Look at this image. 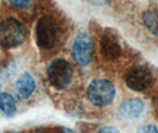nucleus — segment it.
<instances>
[{
  "label": "nucleus",
  "mask_w": 158,
  "mask_h": 133,
  "mask_svg": "<svg viewBox=\"0 0 158 133\" xmlns=\"http://www.w3.org/2000/svg\"><path fill=\"white\" fill-rule=\"evenodd\" d=\"M137 133H158V128L152 124H148V125L140 126Z\"/></svg>",
  "instance_id": "f8f14e48"
},
{
  "label": "nucleus",
  "mask_w": 158,
  "mask_h": 133,
  "mask_svg": "<svg viewBox=\"0 0 158 133\" xmlns=\"http://www.w3.org/2000/svg\"><path fill=\"white\" fill-rule=\"evenodd\" d=\"M100 52L105 60H117L121 55V45L117 36L110 31L105 32L100 39Z\"/></svg>",
  "instance_id": "0eeeda50"
},
{
  "label": "nucleus",
  "mask_w": 158,
  "mask_h": 133,
  "mask_svg": "<svg viewBox=\"0 0 158 133\" xmlns=\"http://www.w3.org/2000/svg\"><path fill=\"white\" fill-rule=\"evenodd\" d=\"M11 4L15 6H19V7H26L30 5V1H11Z\"/></svg>",
  "instance_id": "4468645a"
},
{
  "label": "nucleus",
  "mask_w": 158,
  "mask_h": 133,
  "mask_svg": "<svg viewBox=\"0 0 158 133\" xmlns=\"http://www.w3.org/2000/svg\"><path fill=\"white\" fill-rule=\"evenodd\" d=\"M0 110L7 117H13L17 113L16 99L10 93H0Z\"/></svg>",
  "instance_id": "9d476101"
},
{
  "label": "nucleus",
  "mask_w": 158,
  "mask_h": 133,
  "mask_svg": "<svg viewBox=\"0 0 158 133\" xmlns=\"http://www.w3.org/2000/svg\"><path fill=\"white\" fill-rule=\"evenodd\" d=\"M36 43L40 49L55 48L62 37V27L58 20L52 16H43L40 18L35 30Z\"/></svg>",
  "instance_id": "f257e3e1"
},
{
  "label": "nucleus",
  "mask_w": 158,
  "mask_h": 133,
  "mask_svg": "<svg viewBox=\"0 0 158 133\" xmlns=\"http://www.w3.org/2000/svg\"><path fill=\"white\" fill-rule=\"evenodd\" d=\"M48 81L55 89L64 90L73 83L74 68L71 63L63 57L51 61L47 69Z\"/></svg>",
  "instance_id": "f03ea898"
},
{
  "label": "nucleus",
  "mask_w": 158,
  "mask_h": 133,
  "mask_svg": "<svg viewBox=\"0 0 158 133\" xmlns=\"http://www.w3.org/2000/svg\"><path fill=\"white\" fill-rule=\"evenodd\" d=\"M144 102L140 99H127L120 106V114L125 119L133 120L139 118L144 112Z\"/></svg>",
  "instance_id": "1a4fd4ad"
},
{
  "label": "nucleus",
  "mask_w": 158,
  "mask_h": 133,
  "mask_svg": "<svg viewBox=\"0 0 158 133\" xmlns=\"http://www.w3.org/2000/svg\"><path fill=\"white\" fill-rule=\"evenodd\" d=\"M98 133H119V131L113 126H103L99 130Z\"/></svg>",
  "instance_id": "ddd939ff"
},
{
  "label": "nucleus",
  "mask_w": 158,
  "mask_h": 133,
  "mask_svg": "<svg viewBox=\"0 0 158 133\" xmlns=\"http://www.w3.org/2000/svg\"><path fill=\"white\" fill-rule=\"evenodd\" d=\"M10 133H18V132H10Z\"/></svg>",
  "instance_id": "2eb2a0df"
},
{
  "label": "nucleus",
  "mask_w": 158,
  "mask_h": 133,
  "mask_svg": "<svg viewBox=\"0 0 158 133\" xmlns=\"http://www.w3.org/2000/svg\"><path fill=\"white\" fill-rule=\"evenodd\" d=\"M143 20L150 32L158 37V10H148L143 16Z\"/></svg>",
  "instance_id": "9b49d317"
},
{
  "label": "nucleus",
  "mask_w": 158,
  "mask_h": 133,
  "mask_svg": "<svg viewBox=\"0 0 158 133\" xmlns=\"http://www.w3.org/2000/svg\"><path fill=\"white\" fill-rule=\"evenodd\" d=\"M26 39V29L20 20L13 17L5 18L0 23V45L13 49L22 45Z\"/></svg>",
  "instance_id": "7ed1b4c3"
},
{
  "label": "nucleus",
  "mask_w": 158,
  "mask_h": 133,
  "mask_svg": "<svg viewBox=\"0 0 158 133\" xmlns=\"http://www.w3.org/2000/svg\"><path fill=\"white\" fill-rule=\"evenodd\" d=\"M126 85L130 89L135 92H143L149 88L153 81L151 70L145 65H135L126 74Z\"/></svg>",
  "instance_id": "39448f33"
},
{
  "label": "nucleus",
  "mask_w": 158,
  "mask_h": 133,
  "mask_svg": "<svg viewBox=\"0 0 158 133\" xmlns=\"http://www.w3.org/2000/svg\"><path fill=\"white\" fill-rule=\"evenodd\" d=\"M36 89V80L32 74L25 71L23 73L15 83V93L20 100H26L30 98Z\"/></svg>",
  "instance_id": "6e6552de"
},
{
  "label": "nucleus",
  "mask_w": 158,
  "mask_h": 133,
  "mask_svg": "<svg viewBox=\"0 0 158 133\" xmlns=\"http://www.w3.org/2000/svg\"><path fill=\"white\" fill-rule=\"evenodd\" d=\"M115 87L111 81L105 78H95L87 88L89 101L95 106L105 107L113 102L115 98Z\"/></svg>",
  "instance_id": "20e7f679"
},
{
  "label": "nucleus",
  "mask_w": 158,
  "mask_h": 133,
  "mask_svg": "<svg viewBox=\"0 0 158 133\" xmlns=\"http://www.w3.org/2000/svg\"><path fill=\"white\" fill-rule=\"evenodd\" d=\"M73 57L80 67L88 65L93 57V43L89 35L81 32L74 40L73 44Z\"/></svg>",
  "instance_id": "423d86ee"
}]
</instances>
